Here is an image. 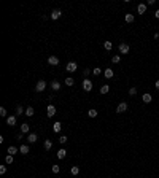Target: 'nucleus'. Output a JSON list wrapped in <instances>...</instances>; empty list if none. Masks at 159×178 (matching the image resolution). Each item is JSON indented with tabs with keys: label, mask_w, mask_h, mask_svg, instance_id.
Wrapping results in <instances>:
<instances>
[{
	"label": "nucleus",
	"mask_w": 159,
	"mask_h": 178,
	"mask_svg": "<svg viewBox=\"0 0 159 178\" xmlns=\"http://www.w3.org/2000/svg\"><path fill=\"white\" fill-rule=\"evenodd\" d=\"M83 89L86 91V92H91V91H92V81L86 78V80L83 81Z\"/></svg>",
	"instance_id": "nucleus-1"
},
{
	"label": "nucleus",
	"mask_w": 159,
	"mask_h": 178,
	"mask_svg": "<svg viewBox=\"0 0 159 178\" xmlns=\"http://www.w3.org/2000/svg\"><path fill=\"white\" fill-rule=\"evenodd\" d=\"M45 89H46V81L40 80V81L37 83V86H35V91H37V92H43Z\"/></svg>",
	"instance_id": "nucleus-2"
},
{
	"label": "nucleus",
	"mask_w": 159,
	"mask_h": 178,
	"mask_svg": "<svg viewBox=\"0 0 159 178\" xmlns=\"http://www.w3.org/2000/svg\"><path fill=\"white\" fill-rule=\"evenodd\" d=\"M65 68H67V72H76L78 64H76V62H68L67 65H65Z\"/></svg>",
	"instance_id": "nucleus-3"
},
{
	"label": "nucleus",
	"mask_w": 159,
	"mask_h": 178,
	"mask_svg": "<svg viewBox=\"0 0 159 178\" xmlns=\"http://www.w3.org/2000/svg\"><path fill=\"white\" fill-rule=\"evenodd\" d=\"M147 3H139V5H137V11H139V14H145V13H147Z\"/></svg>",
	"instance_id": "nucleus-4"
},
{
	"label": "nucleus",
	"mask_w": 159,
	"mask_h": 178,
	"mask_svg": "<svg viewBox=\"0 0 159 178\" xmlns=\"http://www.w3.org/2000/svg\"><path fill=\"white\" fill-rule=\"evenodd\" d=\"M129 49H131V48H129L127 43H121V45H119V53L121 54H127Z\"/></svg>",
	"instance_id": "nucleus-5"
},
{
	"label": "nucleus",
	"mask_w": 159,
	"mask_h": 178,
	"mask_svg": "<svg viewBox=\"0 0 159 178\" xmlns=\"http://www.w3.org/2000/svg\"><path fill=\"white\" fill-rule=\"evenodd\" d=\"M16 121H18L16 115H10V116L6 118V124H8V126H14V124H16Z\"/></svg>",
	"instance_id": "nucleus-6"
},
{
	"label": "nucleus",
	"mask_w": 159,
	"mask_h": 178,
	"mask_svg": "<svg viewBox=\"0 0 159 178\" xmlns=\"http://www.w3.org/2000/svg\"><path fill=\"white\" fill-rule=\"evenodd\" d=\"M46 113H48V118H53V116L56 115V107H54V105H48V108H46Z\"/></svg>",
	"instance_id": "nucleus-7"
},
{
	"label": "nucleus",
	"mask_w": 159,
	"mask_h": 178,
	"mask_svg": "<svg viewBox=\"0 0 159 178\" xmlns=\"http://www.w3.org/2000/svg\"><path fill=\"white\" fill-rule=\"evenodd\" d=\"M126 110H127V103L126 102H121L118 105V108H116V113H124Z\"/></svg>",
	"instance_id": "nucleus-8"
},
{
	"label": "nucleus",
	"mask_w": 159,
	"mask_h": 178,
	"mask_svg": "<svg viewBox=\"0 0 159 178\" xmlns=\"http://www.w3.org/2000/svg\"><path fill=\"white\" fill-rule=\"evenodd\" d=\"M61 16H62L61 10H53V11H51V19H59Z\"/></svg>",
	"instance_id": "nucleus-9"
},
{
	"label": "nucleus",
	"mask_w": 159,
	"mask_h": 178,
	"mask_svg": "<svg viewBox=\"0 0 159 178\" xmlns=\"http://www.w3.org/2000/svg\"><path fill=\"white\" fill-rule=\"evenodd\" d=\"M142 100H143L145 103H150V102L153 100V95H151V94H148V92H145L143 95H142Z\"/></svg>",
	"instance_id": "nucleus-10"
},
{
	"label": "nucleus",
	"mask_w": 159,
	"mask_h": 178,
	"mask_svg": "<svg viewBox=\"0 0 159 178\" xmlns=\"http://www.w3.org/2000/svg\"><path fill=\"white\" fill-rule=\"evenodd\" d=\"M48 64H49V65H57L59 59L56 57V56H49V57H48Z\"/></svg>",
	"instance_id": "nucleus-11"
},
{
	"label": "nucleus",
	"mask_w": 159,
	"mask_h": 178,
	"mask_svg": "<svg viewBox=\"0 0 159 178\" xmlns=\"http://www.w3.org/2000/svg\"><path fill=\"white\" fill-rule=\"evenodd\" d=\"M51 89H53V91H59V89H61V83H59L57 80H53V81H51Z\"/></svg>",
	"instance_id": "nucleus-12"
},
{
	"label": "nucleus",
	"mask_w": 159,
	"mask_h": 178,
	"mask_svg": "<svg viewBox=\"0 0 159 178\" xmlns=\"http://www.w3.org/2000/svg\"><path fill=\"white\" fill-rule=\"evenodd\" d=\"M104 75H105V78L107 80H110V78H113V70H111V68H105V72H104Z\"/></svg>",
	"instance_id": "nucleus-13"
},
{
	"label": "nucleus",
	"mask_w": 159,
	"mask_h": 178,
	"mask_svg": "<svg viewBox=\"0 0 159 178\" xmlns=\"http://www.w3.org/2000/svg\"><path fill=\"white\" fill-rule=\"evenodd\" d=\"M37 140H38L37 134H29V137H27V142H29V143H35Z\"/></svg>",
	"instance_id": "nucleus-14"
},
{
	"label": "nucleus",
	"mask_w": 159,
	"mask_h": 178,
	"mask_svg": "<svg viewBox=\"0 0 159 178\" xmlns=\"http://www.w3.org/2000/svg\"><path fill=\"white\" fill-rule=\"evenodd\" d=\"M56 156H57V159H64V158L67 156V151L64 150V148H61V150L57 151V154H56Z\"/></svg>",
	"instance_id": "nucleus-15"
},
{
	"label": "nucleus",
	"mask_w": 159,
	"mask_h": 178,
	"mask_svg": "<svg viewBox=\"0 0 159 178\" xmlns=\"http://www.w3.org/2000/svg\"><path fill=\"white\" fill-rule=\"evenodd\" d=\"M124 21H126L127 24H131V22H134V14H131V13H127L126 16H124Z\"/></svg>",
	"instance_id": "nucleus-16"
},
{
	"label": "nucleus",
	"mask_w": 159,
	"mask_h": 178,
	"mask_svg": "<svg viewBox=\"0 0 159 178\" xmlns=\"http://www.w3.org/2000/svg\"><path fill=\"white\" fill-rule=\"evenodd\" d=\"M19 153H21V154H27V153H29V146H27V145H21V146H19Z\"/></svg>",
	"instance_id": "nucleus-17"
},
{
	"label": "nucleus",
	"mask_w": 159,
	"mask_h": 178,
	"mask_svg": "<svg viewBox=\"0 0 159 178\" xmlns=\"http://www.w3.org/2000/svg\"><path fill=\"white\" fill-rule=\"evenodd\" d=\"M29 129H30V127H29L27 123H22V124H21V132H22V134H27Z\"/></svg>",
	"instance_id": "nucleus-18"
},
{
	"label": "nucleus",
	"mask_w": 159,
	"mask_h": 178,
	"mask_svg": "<svg viewBox=\"0 0 159 178\" xmlns=\"http://www.w3.org/2000/svg\"><path fill=\"white\" fill-rule=\"evenodd\" d=\"M70 173H72V175H78V173H80V167L78 166H72V169H70Z\"/></svg>",
	"instance_id": "nucleus-19"
},
{
	"label": "nucleus",
	"mask_w": 159,
	"mask_h": 178,
	"mask_svg": "<svg viewBox=\"0 0 159 178\" xmlns=\"http://www.w3.org/2000/svg\"><path fill=\"white\" fill-rule=\"evenodd\" d=\"M16 153H18V148H16V146H8V154H11V156H14Z\"/></svg>",
	"instance_id": "nucleus-20"
},
{
	"label": "nucleus",
	"mask_w": 159,
	"mask_h": 178,
	"mask_svg": "<svg viewBox=\"0 0 159 178\" xmlns=\"http://www.w3.org/2000/svg\"><path fill=\"white\" fill-rule=\"evenodd\" d=\"M97 115H99V113H97V110H94V108H91V110L88 111V116H89V118H96Z\"/></svg>",
	"instance_id": "nucleus-21"
},
{
	"label": "nucleus",
	"mask_w": 159,
	"mask_h": 178,
	"mask_svg": "<svg viewBox=\"0 0 159 178\" xmlns=\"http://www.w3.org/2000/svg\"><path fill=\"white\" fill-rule=\"evenodd\" d=\"M25 116H29V118L33 116V108H32V107H27V108H25Z\"/></svg>",
	"instance_id": "nucleus-22"
},
{
	"label": "nucleus",
	"mask_w": 159,
	"mask_h": 178,
	"mask_svg": "<svg viewBox=\"0 0 159 178\" xmlns=\"http://www.w3.org/2000/svg\"><path fill=\"white\" fill-rule=\"evenodd\" d=\"M61 129H62L61 123H54V126H53V131L54 132H61Z\"/></svg>",
	"instance_id": "nucleus-23"
},
{
	"label": "nucleus",
	"mask_w": 159,
	"mask_h": 178,
	"mask_svg": "<svg viewBox=\"0 0 159 178\" xmlns=\"http://www.w3.org/2000/svg\"><path fill=\"white\" fill-rule=\"evenodd\" d=\"M108 91H110V86H108V84H104V86L100 88V94H107Z\"/></svg>",
	"instance_id": "nucleus-24"
},
{
	"label": "nucleus",
	"mask_w": 159,
	"mask_h": 178,
	"mask_svg": "<svg viewBox=\"0 0 159 178\" xmlns=\"http://www.w3.org/2000/svg\"><path fill=\"white\" fill-rule=\"evenodd\" d=\"M51 148H53V142H51V140H45V150H51Z\"/></svg>",
	"instance_id": "nucleus-25"
},
{
	"label": "nucleus",
	"mask_w": 159,
	"mask_h": 178,
	"mask_svg": "<svg viewBox=\"0 0 159 178\" xmlns=\"http://www.w3.org/2000/svg\"><path fill=\"white\" fill-rule=\"evenodd\" d=\"M65 84H67V86H73V84H75V80L68 76V78H65Z\"/></svg>",
	"instance_id": "nucleus-26"
},
{
	"label": "nucleus",
	"mask_w": 159,
	"mask_h": 178,
	"mask_svg": "<svg viewBox=\"0 0 159 178\" xmlns=\"http://www.w3.org/2000/svg\"><path fill=\"white\" fill-rule=\"evenodd\" d=\"M104 48L107 51H111V48H113V45H111V41H105L104 43Z\"/></svg>",
	"instance_id": "nucleus-27"
},
{
	"label": "nucleus",
	"mask_w": 159,
	"mask_h": 178,
	"mask_svg": "<svg viewBox=\"0 0 159 178\" xmlns=\"http://www.w3.org/2000/svg\"><path fill=\"white\" fill-rule=\"evenodd\" d=\"M22 113H24L22 107H21V105H18V107H16V116H21V115H22Z\"/></svg>",
	"instance_id": "nucleus-28"
},
{
	"label": "nucleus",
	"mask_w": 159,
	"mask_h": 178,
	"mask_svg": "<svg viewBox=\"0 0 159 178\" xmlns=\"http://www.w3.org/2000/svg\"><path fill=\"white\" fill-rule=\"evenodd\" d=\"M119 60H121L119 56H113V57H111V62H113V64H119Z\"/></svg>",
	"instance_id": "nucleus-29"
},
{
	"label": "nucleus",
	"mask_w": 159,
	"mask_h": 178,
	"mask_svg": "<svg viewBox=\"0 0 159 178\" xmlns=\"http://www.w3.org/2000/svg\"><path fill=\"white\" fill-rule=\"evenodd\" d=\"M51 170H53V173H59V172H61V167H59V166H53Z\"/></svg>",
	"instance_id": "nucleus-30"
},
{
	"label": "nucleus",
	"mask_w": 159,
	"mask_h": 178,
	"mask_svg": "<svg viewBox=\"0 0 159 178\" xmlns=\"http://www.w3.org/2000/svg\"><path fill=\"white\" fill-rule=\"evenodd\" d=\"M0 116H3V118H8V115H6V110H5V108H0Z\"/></svg>",
	"instance_id": "nucleus-31"
},
{
	"label": "nucleus",
	"mask_w": 159,
	"mask_h": 178,
	"mask_svg": "<svg viewBox=\"0 0 159 178\" xmlns=\"http://www.w3.org/2000/svg\"><path fill=\"white\" fill-rule=\"evenodd\" d=\"M67 140H68V138H67L65 135H62L61 138H59V143H61V145H64V143H67Z\"/></svg>",
	"instance_id": "nucleus-32"
},
{
	"label": "nucleus",
	"mask_w": 159,
	"mask_h": 178,
	"mask_svg": "<svg viewBox=\"0 0 159 178\" xmlns=\"http://www.w3.org/2000/svg\"><path fill=\"white\" fill-rule=\"evenodd\" d=\"M5 161H6V164H13V156H11V154H8L6 158H5Z\"/></svg>",
	"instance_id": "nucleus-33"
},
{
	"label": "nucleus",
	"mask_w": 159,
	"mask_h": 178,
	"mask_svg": "<svg viewBox=\"0 0 159 178\" xmlns=\"http://www.w3.org/2000/svg\"><path fill=\"white\" fill-rule=\"evenodd\" d=\"M137 94V88H131L129 89V95H135Z\"/></svg>",
	"instance_id": "nucleus-34"
},
{
	"label": "nucleus",
	"mask_w": 159,
	"mask_h": 178,
	"mask_svg": "<svg viewBox=\"0 0 159 178\" xmlns=\"http://www.w3.org/2000/svg\"><path fill=\"white\" fill-rule=\"evenodd\" d=\"M92 73H94V75H100V73H102V70H100V68H94V70H92Z\"/></svg>",
	"instance_id": "nucleus-35"
},
{
	"label": "nucleus",
	"mask_w": 159,
	"mask_h": 178,
	"mask_svg": "<svg viewBox=\"0 0 159 178\" xmlns=\"http://www.w3.org/2000/svg\"><path fill=\"white\" fill-rule=\"evenodd\" d=\"M5 172H6V167H5V166H0V173H2V175H5Z\"/></svg>",
	"instance_id": "nucleus-36"
},
{
	"label": "nucleus",
	"mask_w": 159,
	"mask_h": 178,
	"mask_svg": "<svg viewBox=\"0 0 159 178\" xmlns=\"http://www.w3.org/2000/svg\"><path fill=\"white\" fill-rule=\"evenodd\" d=\"M83 73H84V76H88L89 73H91V70H89V68H84V72H83Z\"/></svg>",
	"instance_id": "nucleus-37"
},
{
	"label": "nucleus",
	"mask_w": 159,
	"mask_h": 178,
	"mask_svg": "<svg viewBox=\"0 0 159 178\" xmlns=\"http://www.w3.org/2000/svg\"><path fill=\"white\" fill-rule=\"evenodd\" d=\"M147 5H150V6L154 5V0H148V2H147Z\"/></svg>",
	"instance_id": "nucleus-38"
},
{
	"label": "nucleus",
	"mask_w": 159,
	"mask_h": 178,
	"mask_svg": "<svg viewBox=\"0 0 159 178\" xmlns=\"http://www.w3.org/2000/svg\"><path fill=\"white\" fill-rule=\"evenodd\" d=\"M154 16H156V18L159 19V10H156V11H154Z\"/></svg>",
	"instance_id": "nucleus-39"
},
{
	"label": "nucleus",
	"mask_w": 159,
	"mask_h": 178,
	"mask_svg": "<svg viewBox=\"0 0 159 178\" xmlns=\"http://www.w3.org/2000/svg\"><path fill=\"white\" fill-rule=\"evenodd\" d=\"M154 86H156V89H158V91H159V80H158V81H156V83H154Z\"/></svg>",
	"instance_id": "nucleus-40"
}]
</instances>
